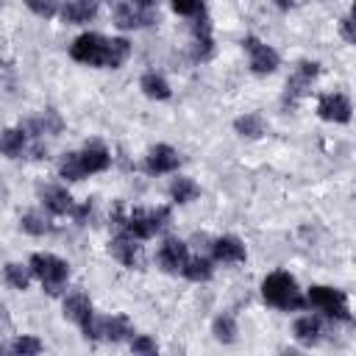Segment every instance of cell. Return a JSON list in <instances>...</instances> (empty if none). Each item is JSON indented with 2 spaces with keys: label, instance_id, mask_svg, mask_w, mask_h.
I'll use <instances>...</instances> for the list:
<instances>
[{
  "label": "cell",
  "instance_id": "obj_16",
  "mask_svg": "<svg viewBox=\"0 0 356 356\" xmlns=\"http://www.w3.org/2000/svg\"><path fill=\"white\" fill-rule=\"evenodd\" d=\"M159 264H161V270H167V273H181L184 270V264H186V259H189V253H186V242H181V239H164V245L159 248Z\"/></svg>",
  "mask_w": 356,
  "mask_h": 356
},
{
  "label": "cell",
  "instance_id": "obj_30",
  "mask_svg": "<svg viewBox=\"0 0 356 356\" xmlns=\"http://www.w3.org/2000/svg\"><path fill=\"white\" fill-rule=\"evenodd\" d=\"M211 331H214V339H217V342H225V345H228V342L236 339V323H234L231 314H220V317L214 320Z\"/></svg>",
  "mask_w": 356,
  "mask_h": 356
},
{
  "label": "cell",
  "instance_id": "obj_23",
  "mask_svg": "<svg viewBox=\"0 0 356 356\" xmlns=\"http://www.w3.org/2000/svg\"><path fill=\"white\" fill-rule=\"evenodd\" d=\"M139 89L150 97V100H167L170 97V83L159 75V72H145L139 81Z\"/></svg>",
  "mask_w": 356,
  "mask_h": 356
},
{
  "label": "cell",
  "instance_id": "obj_31",
  "mask_svg": "<svg viewBox=\"0 0 356 356\" xmlns=\"http://www.w3.org/2000/svg\"><path fill=\"white\" fill-rule=\"evenodd\" d=\"M58 175L67 178V181H81L83 178V167H81L78 153H64V159L58 164Z\"/></svg>",
  "mask_w": 356,
  "mask_h": 356
},
{
  "label": "cell",
  "instance_id": "obj_15",
  "mask_svg": "<svg viewBox=\"0 0 356 356\" xmlns=\"http://www.w3.org/2000/svg\"><path fill=\"white\" fill-rule=\"evenodd\" d=\"M192 44H195V58L206 61L214 53V39H211V22L206 14H197L192 22Z\"/></svg>",
  "mask_w": 356,
  "mask_h": 356
},
{
  "label": "cell",
  "instance_id": "obj_19",
  "mask_svg": "<svg viewBox=\"0 0 356 356\" xmlns=\"http://www.w3.org/2000/svg\"><path fill=\"white\" fill-rule=\"evenodd\" d=\"M211 253H214L217 261H225V264L245 261V245L236 236H220V239H214L211 242Z\"/></svg>",
  "mask_w": 356,
  "mask_h": 356
},
{
  "label": "cell",
  "instance_id": "obj_12",
  "mask_svg": "<svg viewBox=\"0 0 356 356\" xmlns=\"http://www.w3.org/2000/svg\"><path fill=\"white\" fill-rule=\"evenodd\" d=\"M178 164H181V156H178V150L170 147V145H156V147H150L147 156H145V170L153 172V175L175 172Z\"/></svg>",
  "mask_w": 356,
  "mask_h": 356
},
{
  "label": "cell",
  "instance_id": "obj_14",
  "mask_svg": "<svg viewBox=\"0 0 356 356\" xmlns=\"http://www.w3.org/2000/svg\"><path fill=\"white\" fill-rule=\"evenodd\" d=\"M78 159H81V167H83V175H92V172H103L108 164H111V153L103 142H86L83 150H78Z\"/></svg>",
  "mask_w": 356,
  "mask_h": 356
},
{
  "label": "cell",
  "instance_id": "obj_10",
  "mask_svg": "<svg viewBox=\"0 0 356 356\" xmlns=\"http://www.w3.org/2000/svg\"><path fill=\"white\" fill-rule=\"evenodd\" d=\"M108 250H111V256H114L120 264H125L128 270H139V267H142V261H145L139 239H136V236H131L128 231H120V234L108 242Z\"/></svg>",
  "mask_w": 356,
  "mask_h": 356
},
{
  "label": "cell",
  "instance_id": "obj_9",
  "mask_svg": "<svg viewBox=\"0 0 356 356\" xmlns=\"http://www.w3.org/2000/svg\"><path fill=\"white\" fill-rule=\"evenodd\" d=\"M242 44H245V50L250 53V70H253L256 75H270V72L278 70L281 58H278V53H275L270 44H264V42L256 39V36H245Z\"/></svg>",
  "mask_w": 356,
  "mask_h": 356
},
{
  "label": "cell",
  "instance_id": "obj_7",
  "mask_svg": "<svg viewBox=\"0 0 356 356\" xmlns=\"http://www.w3.org/2000/svg\"><path fill=\"white\" fill-rule=\"evenodd\" d=\"M320 75V64L317 61H300L295 67V72L286 78V89H284V106H295L309 89L312 81Z\"/></svg>",
  "mask_w": 356,
  "mask_h": 356
},
{
  "label": "cell",
  "instance_id": "obj_13",
  "mask_svg": "<svg viewBox=\"0 0 356 356\" xmlns=\"http://www.w3.org/2000/svg\"><path fill=\"white\" fill-rule=\"evenodd\" d=\"M134 334V325L128 317L122 314H108V317H97L95 323V339H111V342H122Z\"/></svg>",
  "mask_w": 356,
  "mask_h": 356
},
{
  "label": "cell",
  "instance_id": "obj_8",
  "mask_svg": "<svg viewBox=\"0 0 356 356\" xmlns=\"http://www.w3.org/2000/svg\"><path fill=\"white\" fill-rule=\"evenodd\" d=\"M153 22H156L153 8H142L134 0H125V3L114 6V25L120 31H136V28H147Z\"/></svg>",
  "mask_w": 356,
  "mask_h": 356
},
{
  "label": "cell",
  "instance_id": "obj_20",
  "mask_svg": "<svg viewBox=\"0 0 356 356\" xmlns=\"http://www.w3.org/2000/svg\"><path fill=\"white\" fill-rule=\"evenodd\" d=\"M292 334H295V339H298L300 345L312 348V345H317V342H320V337H323V323H320V317L303 314V317H298V320H295Z\"/></svg>",
  "mask_w": 356,
  "mask_h": 356
},
{
  "label": "cell",
  "instance_id": "obj_39",
  "mask_svg": "<svg viewBox=\"0 0 356 356\" xmlns=\"http://www.w3.org/2000/svg\"><path fill=\"white\" fill-rule=\"evenodd\" d=\"M350 17H353V19H356V0H353V11H350Z\"/></svg>",
  "mask_w": 356,
  "mask_h": 356
},
{
  "label": "cell",
  "instance_id": "obj_37",
  "mask_svg": "<svg viewBox=\"0 0 356 356\" xmlns=\"http://www.w3.org/2000/svg\"><path fill=\"white\" fill-rule=\"evenodd\" d=\"M273 3H275V6L281 8V11H286V8H289V6L295 3V0H273Z\"/></svg>",
  "mask_w": 356,
  "mask_h": 356
},
{
  "label": "cell",
  "instance_id": "obj_22",
  "mask_svg": "<svg viewBox=\"0 0 356 356\" xmlns=\"http://www.w3.org/2000/svg\"><path fill=\"white\" fill-rule=\"evenodd\" d=\"M22 128H25L31 136L58 134V131H61V120H58V114H53V111H44V114H39V117H31V120H25V122H22Z\"/></svg>",
  "mask_w": 356,
  "mask_h": 356
},
{
  "label": "cell",
  "instance_id": "obj_27",
  "mask_svg": "<svg viewBox=\"0 0 356 356\" xmlns=\"http://www.w3.org/2000/svg\"><path fill=\"white\" fill-rule=\"evenodd\" d=\"M181 273H184L189 281H209L211 273H214V267H211V261H209L206 256H189Z\"/></svg>",
  "mask_w": 356,
  "mask_h": 356
},
{
  "label": "cell",
  "instance_id": "obj_17",
  "mask_svg": "<svg viewBox=\"0 0 356 356\" xmlns=\"http://www.w3.org/2000/svg\"><path fill=\"white\" fill-rule=\"evenodd\" d=\"M39 197L50 214H72V209H75V200L64 186H42Z\"/></svg>",
  "mask_w": 356,
  "mask_h": 356
},
{
  "label": "cell",
  "instance_id": "obj_1",
  "mask_svg": "<svg viewBox=\"0 0 356 356\" xmlns=\"http://www.w3.org/2000/svg\"><path fill=\"white\" fill-rule=\"evenodd\" d=\"M261 298L270 306L284 309V312H295V309H306L309 306V300L298 289V281L284 270H275L261 281Z\"/></svg>",
  "mask_w": 356,
  "mask_h": 356
},
{
  "label": "cell",
  "instance_id": "obj_29",
  "mask_svg": "<svg viewBox=\"0 0 356 356\" xmlns=\"http://www.w3.org/2000/svg\"><path fill=\"white\" fill-rule=\"evenodd\" d=\"M3 275H6V284H8V286H14V289H28L33 270H31V264L22 267V264H17V261H8L6 270H3Z\"/></svg>",
  "mask_w": 356,
  "mask_h": 356
},
{
  "label": "cell",
  "instance_id": "obj_4",
  "mask_svg": "<svg viewBox=\"0 0 356 356\" xmlns=\"http://www.w3.org/2000/svg\"><path fill=\"white\" fill-rule=\"evenodd\" d=\"M309 306H314L317 312H323L328 320H350L348 314V300H345V292L342 289H334V286H312L309 295H306Z\"/></svg>",
  "mask_w": 356,
  "mask_h": 356
},
{
  "label": "cell",
  "instance_id": "obj_36",
  "mask_svg": "<svg viewBox=\"0 0 356 356\" xmlns=\"http://www.w3.org/2000/svg\"><path fill=\"white\" fill-rule=\"evenodd\" d=\"M339 31H342V39H345V42H350V44H356V19H353V17H348V19H342V25H339Z\"/></svg>",
  "mask_w": 356,
  "mask_h": 356
},
{
  "label": "cell",
  "instance_id": "obj_28",
  "mask_svg": "<svg viewBox=\"0 0 356 356\" xmlns=\"http://www.w3.org/2000/svg\"><path fill=\"white\" fill-rule=\"evenodd\" d=\"M234 128H236V134L239 136H248V139H259L261 134H264V120H261V114H245V117H236L234 120Z\"/></svg>",
  "mask_w": 356,
  "mask_h": 356
},
{
  "label": "cell",
  "instance_id": "obj_6",
  "mask_svg": "<svg viewBox=\"0 0 356 356\" xmlns=\"http://www.w3.org/2000/svg\"><path fill=\"white\" fill-rule=\"evenodd\" d=\"M64 317L72 320L83 331L86 339H95V323H97V317H95L92 300L83 292H72V295L64 298Z\"/></svg>",
  "mask_w": 356,
  "mask_h": 356
},
{
  "label": "cell",
  "instance_id": "obj_5",
  "mask_svg": "<svg viewBox=\"0 0 356 356\" xmlns=\"http://www.w3.org/2000/svg\"><path fill=\"white\" fill-rule=\"evenodd\" d=\"M70 56L81 64H89V67H106L108 39L100 33H81L70 47Z\"/></svg>",
  "mask_w": 356,
  "mask_h": 356
},
{
  "label": "cell",
  "instance_id": "obj_18",
  "mask_svg": "<svg viewBox=\"0 0 356 356\" xmlns=\"http://www.w3.org/2000/svg\"><path fill=\"white\" fill-rule=\"evenodd\" d=\"M61 19L70 25H83L89 19H95L97 14V0H64L61 3Z\"/></svg>",
  "mask_w": 356,
  "mask_h": 356
},
{
  "label": "cell",
  "instance_id": "obj_21",
  "mask_svg": "<svg viewBox=\"0 0 356 356\" xmlns=\"http://www.w3.org/2000/svg\"><path fill=\"white\" fill-rule=\"evenodd\" d=\"M0 150L8 159H19L28 150V131L22 125L19 128H6L3 136H0Z\"/></svg>",
  "mask_w": 356,
  "mask_h": 356
},
{
  "label": "cell",
  "instance_id": "obj_26",
  "mask_svg": "<svg viewBox=\"0 0 356 356\" xmlns=\"http://www.w3.org/2000/svg\"><path fill=\"white\" fill-rule=\"evenodd\" d=\"M128 56H131V42H128V39H122V36L108 39V56H106V67H108V70L122 67V64L128 61Z\"/></svg>",
  "mask_w": 356,
  "mask_h": 356
},
{
  "label": "cell",
  "instance_id": "obj_34",
  "mask_svg": "<svg viewBox=\"0 0 356 356\" xmlns=\"http://www.w3.org/2000/svg\"><path fill=\"white\" fill-rule=\"evenodd\" d=\"M172 11L181 17H197L203 14V0H172Z\"/></svg>",
  "mask_w": 356,
  "mask_h": 356
},
{
  "label": "cell",
  "instance_id": "obj_38",
  "mask_svg": "<svg viewBox=\"0 0 356 356\" xmlns=\"http://www.w3.org/2000/svg\"><path fill=\"white\" fill-rule=\"evenodd\" d=\"M134 3H136V6H142V8H153L159 0H134Z\"/></svg>",
  "mask_w": 356,
  "mask_h": 356
},
{
  "label": "cell",
  "instance_id": "obj_3",
  "mask_svg": "<svg viewBox=\"0 0 356 356\" xmlns=\"http://www.w3.org/2000/svg\"><path fill=\"white\" fill-rule=\"evenodd\" d=\"M31 270L33 275L42 281V286L47 289V295H58L70 278V264L53 253H33L31 256Z\"/></svg>",
  "mask_w": 356,
  "mask_h": 356
},
{
  "label": "cell",
  "instance_id": "obj_24",
  "mask_svg": "<svg viewBox=\"0 0 356 356\" xmlns=\"http://www.w3.org/2000/svg\"><path fill=\"white\" fill-rule=\"evenodd\" d=\"M197 195H200V186H197L192 178H184V175L172 178V184H170V197H172L175 203H192Z\"/></svg>",
  "mask_w": 356,
  "mask_h": 356
},
{
  "label": "cell",
  "instance_id": "obj_2",
  "mask_svg": "<svg viewBox=\"0 0 356 356\" xmlns=\"http://www.w3.org/2000/svg\"><path fill=\"white\" fill-rule=\"evenodd\" d=\"M170 225V209L167 206H156V209H134L125 220H122V231H128L136 239H150L156 234H161Z\"/></svg>",
  "mask_w": 356,
  "mask_h": 356
},
{
  "label": "cell",
  "instance_id": "obj_35",
  "mask_svg": "<svg viewBox=\"0 0 356 356\" xmlns=\"http://www.w3.org/2000/svg\"><path fill=\"white\" fill-rule=\"evenodd\" d=\"M131 350H134V353H156V350H159V345H156V339H150V337L139 334V337H134V339H131Z\"/></svg>",
  "mask_w": 356,
  "mask_h": 356
},
{
  "label": "cell",
  "instance_id": "obj_33",
  "mask_svg": "<svg viewBox=\"0 0 356 356\" xmlns=\"http://www.w3.org/2000/svg\"><path fill=\"white\" fill-rule=\"evenodd\" d=\"M25 6H28L36 17H44V19H50V17H56V14L61 11L58 0H25Z\"/></svg>",
  "mask_w": 356,
  "mask_h": 356
},
{
  "label": "cell",
  "instance_id": "obj_32",
  "mask_svg": "<svg viewBox=\"0 0 356 356\" xmlns=\"http://www.w3.org/2000/svg\"><path fill=\"white\" fill-rule=\"evenodd\" d=\"M8 350L17 353V356H36V353L44 350V345H42L36 337H17V339L8 345Z\"/></svg>",
  "mask_w": 356,
  "mask_h": 356
},
{
  "label": "cell",
  "instance_id": "obj_11",
  "mask_svg": "<svg viewBox=\"0 0 356 356\" xmlns=\"http://www.w3.org/2000/svg\"><path fill=\"white\" fill-rule=\"evenodd\" d=\"M350 100L345 97V95H339V92H331V95H323L320 100H317V114H320V120H325V122H348L350 120Z\"/></svg>",
  "mask_w": 356,
  "mask_h": 356
},
{
  "label": "cell",
  "instance_id": "obj_25",
  "mask_svg": "<svg viewBox=\"0 0 356 356\" xmlns=\"http://www.w3.org/2000/svg\"><path fill=\"white\" fill-rule=\"evenodd\" d=\"M19 228H22L25 234L44 236V234H50V231H53V222H50L42 211H25V214L19 217Z\"/></svg>",
  "mask_w": 356,
  "mask_h": 356
}]
</instances>
